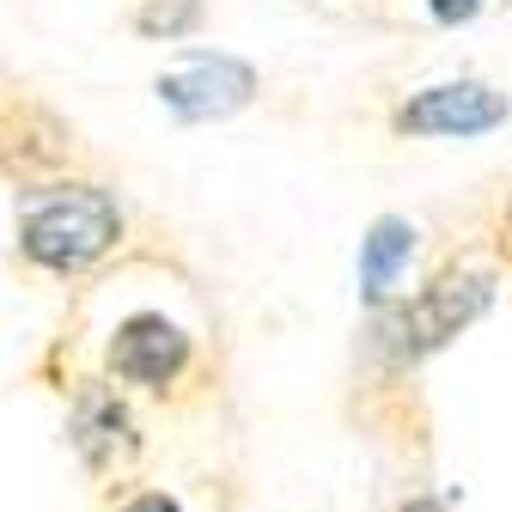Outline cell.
Wrapping results in <instances>:
<instances>
[{"instance_id":"cell-1","label":"cell","mask_w":512,"mask_h":512,"mask_svg":"<svg viewBox=\"0 0 512 512\" xmlns=\"http://www.w3.org/2000/svg\"><path fill=\"white\" fill-rule=\"evenodd\" d=\"M122 244V208L104 183H37L19 196V256L43 275H86Z\"/></svg>"},{"instance_id":"cell-2","label":"cell","mask_w":512,"mask_h":512,"mask_svg":"<svg viewBox=\"0 0 512 512\" xmlns=\"http://www.w3.org/2000/svg\"><path fill=\"white\" fill-rule=\"evenodd\" d=\"M488 305H494V275H482V269H445L415 299L378 305V336L372 342L384 348L391 366H415V360L439 354L452 336H464Z\"/></svg>"},{"instance_id":"cell-3","label":"cell","mask_w":512,"mask_h":512,"mask_svg":"<svg viewBox=\"0 0 512 512\" xmlns=\"http://www.w3.org/2000/svg\"><path fill=\"white\" fill-rule=\"evenodd\" d=\"M104 366L116 384H135V391H171V384L196 366V336H189L177 317L165 311H135L110 330Z\"/></svg>"},{"instance_id":"cell-4","label":"cell","mask_w":512,"mask_h":512,"mask_svg":"<svg viewBox=\"0 0 512 512\" xmlns=\"http://www.w3.org/2000/svg\"><path fill=\"white\" fill-rule=\"evenodd\" d=\"M506 116H512V98L494 92L488 80H439L409 92L391 110V128L397 135H433V141H452V135L476 141V135H494Z\"/></svg>"},{"instance_id":"cell-5","label":"cell","mask_w":512,"mask_h":512,"mask_svg":"<svg viewBox=\"0 0 512 512\" xmlns=\"http://www.w3.org/2000/svg\"><path fill=\"white\" fill-rule=\"evenodd\" d=\"M256 98V68L238 55H189L159 80V104L177 122H220Z\"/></svg>"},{"instance_id":"cell-6","label":"cell","mask_w":512,"mask_h":512,"mask_svg":"<svg viewBox=\"0 0 512 512\" xmlns=\"http://www.w3.org/2000/svg\"><path fill=\"white\" fill-rule=\"evenodd\" d=\"M68 439H74V452H80V464L92 476H110L122 464H135V452H141L135 415H128V403L110 391V384H80L74 415H68Z\"/></svg>"},{"instance_id":"cell-7","label":"cell","mask_w":512,"mask_h":512,"mask_svg":"<svg viewBox=\"0 0 512 512\" xmlns=\"http://www.w3.org/2000/svg\"><path fill=\"white\" fill-rule=\"evenodd\" d=\"M415 244H421L415 220H403V214L372 220V232L360 238V299L366 305H391V293H397V281L409 269Z\"/></svg>"},{"instance_id":"cell-8","label":"cell","mask_w":512,"mask_h":512,"mask_svg":"<svg viewBox=\"0 0 512 512\" xmlns=\"http://www.w3.org/2000/svg\"><path fill=\"white\" fill-rule=\"evenodd\" d=\"M135 31L147 43H177V37H196L202 31V0H141Z\"/></svg>"},{"instance_id":"cell-9","label":"cell","mask_w":512,"mask_h":512,"mask_svg":"<svg viewBox=\"0 0 512 512\" xmlns=\"http://www.w3.org/2000/svg\"><path fill=\"white\" fill-rule=\"evenodd\" d=\"M116 512H183V506H177V500H171L165 488H141V494H128V500H122Z\"/></svg>"},{"instance_id":"cell-10","label":"cell","mask_w":512,"mask_h":512,"mask_svg":"<svg viewBox=\"0 0 512 512\" xmlns=\"http://www.w3.org/2000/svg\"><path fill=\"white\" fill-rule=\"evenodd\" d=\"M427 13H433L439 25H464V19L482 13V0H427Z\"/></svg>"},{"instance_id":"cell-11","label":"cell","mask_w":512,"mask_h":512,"mask_svg":"<svg viewBox=\"0 0 512 512\" xmlns=\"http://www.w3.org/2000/svg\"><path fill=\"white\" fill-rule=\"evenodd\" d=\"M397 512H452L439 494H409V500H397Z\"/></svg>"},{"instance_id":"cell-12","label":"cell","mask_w":512,"mask_h":512,"mask_svg":"<svg viewBox=\"0 0 512 512\" xmlns=\"http://www.w3.org/2000/svg\"><path fill=\"white\" fill-rule=\"evenodd\" d=\"M506 238H512V232H506Z\"/></svg>"}]
</instances>
